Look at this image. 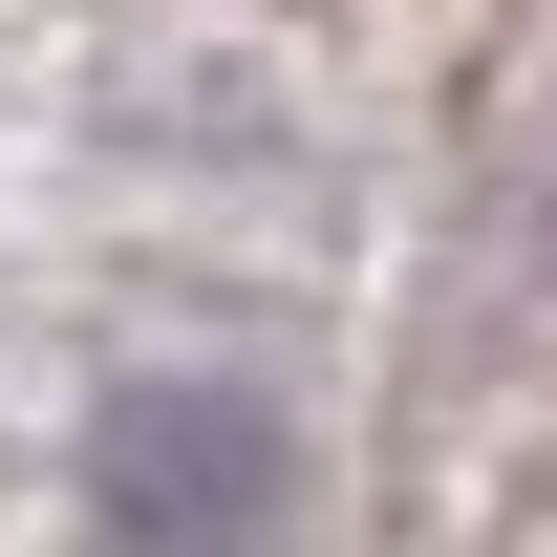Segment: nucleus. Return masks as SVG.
Returning <instances> with one entry per match:
<instances>
[{"mask_svg": "<svg viewBox=\"0 0 557 557\" xmlns=\"http://www.w3.org/2000/svg\"><path fill=\"white\" fill-rule=\"evenodd\" d=\"M86 493H108V557H236L278 515V408L258 386H129Z\"/></svg>", "mask_w": 557, "mask_h": 557, "instance_id": "f257e3e1", "label": "nucleus"}]
</instances>
